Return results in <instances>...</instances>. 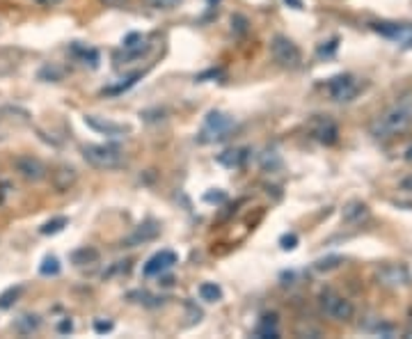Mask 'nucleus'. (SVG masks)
Wrapping results in <instances>:
<instances>
[{
    "label": "nucleus",
    "mask_w": 412,
    "mask_h": 339,
    "mask_svg": "<svg viewBox=\"0 0 412 339\" xmlns=\"http://www.w3.org/2000/svg\"><path fill=\"white\" fill-rule=\"evenodd\" d=\"M410 126H412V94H405V97L398 99L396 104H391L371 124V133H374V138L387 140L394 138V135L405 133Z\"/></svg>",
    "instance_id": "nucleus-1"
},
{
    "label": "nucleus",
    "mask_w": 412,
    "mask_h": 339,
    "mask_svg": "<svg viewBox=\"0 0 412 339\" xmlns=\"http://www.w3.org/2000/svg\"><path fill=\"white\" fill-rule=\"evenodd\" d=\"M82 156L96 170H117L126 161L122 149H117L113 145H85L82 147Z\"/></svg>",
    "instance_id": "nucleus-2"
},
{
    "label": "nucleus",
    "mask_w": 412,
    "mask_h": 339,
    "mask_svg": "<svg viewBox=\"0 0 412 339\" xmlns=\"http://www.w3.org/2000/svg\"><path fill=\"white\" fill-rule=\"evenodd\" d=\"M319 305H321L323 314L330 316L332 321L346 323V321H350V318L355 316V305L350 303L348 298H343L341 294H336V291H332V289L321 291Z\"/></svg>",
    "instance_id": "nucleus-3"
},
{
    "label": "nucleus",
    "mask_w": 412,
    "mask_h": 339,
    "mask_svg": "<svg viewBox=\"0 0 412 339\" xmlns=\"http://www.w3.org/2000/svg\"><path fill=\"white\" fill-rule=\"evenodd\" d=\"M271 56L275 62L279 67H284V69H295V67H300V62H302L300 49L284 35H275L271 39Z\"/></svg>",
    "instance_id": "nucleus-4"
},
{
    "label": "nucleus",
    "mask_w": 412,
    "mask_h": 339,
    "mask_svg": "<svg viewBox=\"0 0 412 339\" xmlns=\"http://www.w3.org/2000/svg\"><path fill=\"white\" fill-rule=\"evenodd\" d=\"M231 128H233V119L229 117V115L213 110V113L206 115L199 138H202L204 142H218V140H225Z\"/></svg>",
    "instance_id": "nucleus-5"
},
{
    "label": "nucleus",
    "mask_w": 412,
    "mask_h": 339,
    "mask_svg": "<svg viewBox=\"0 0 412 339\" xmlns=\"http://www.w3.org/2000/svg\"><path fill=\"white\" fill-rule=\"evenodd\" d=\"M328 92L334 101H353L360 94V83L350 73H341L328 83Z\"/></svg>",
    "instance_id": "nucleus-6"
},
{
    "label": "nucleus",
    "mask_w": 412,
    "mask_h": 339,
    "mask_svg": "<svg viewBox=\"0 0 412 339\" xmlns=\"http://www.w3.org/2000/svg\"><path fill=\"white\" fill-rule=\"evenodd\" d=\"M14 170H16L21 179L30 181V184H37V181L48 177L46 165L39 159H34V156H19V159L14 161Z\"/></svg>",
    "instance_id": "nucleus-7"
},
{
    "label": "nucleus",
    "mask_w": 412,
    "mask_h": 339,
    "mask_svg": "<svg viewBox=\"0 0 412 339\" xmlns=\"http://www.w3.org/2000/svg\"><path fill=\"white\" fill-rule=\"evenodd\" d=\"M158 234H161V225H158L156 220H147V222H142V225H137L133 232L122 241V246H126V248L144 246V243L154 241Z\"/></svg>",
    "instance_id": "nucleus-8"
},
{
    "label": "nucleus",
    "mask_w": 412,
    "mask_h": 339,
    "mask_svg": "<svg viewBox=\"0 0 412 339\" xmlns=\"http://www.w3.org/2000/svg\"><path fill=\"white\" fill-rule=\"evenodd\" d=\"M85 124L92 128V131L101 133V135H110V138H119V135L128 133V126L103 119V117H96V115H85Z\"/></svg>",
    "instance_id": "nucleus-9"
},
{
    "label": "nucleus",
    "mask_w": 412,
    "mask_h": 339,
    "mask_svg": "<svg viewBox=\"0 0 412 339\" xmlns=\"http://www.w3.org/2000/svg\"><path fill=\"white\" fill-rule=\"evenodd\" d=\"M176 259H179V257H176L174 253H172V250H161V253H156L147 264H144L142 273L147 275V277H151V275H161V273H165L168 268L174 266Z\"/></svg>",
    "instance_id": "nucleus-10"
},
{
    "label": "nucleus",
    "mask_w": 412,
    "mask_h": 339,
    "mask_svg": "<svg viewBox=\"0 0 412 339\" xmlns=\"http://www.w3.org/2000/svg\"><path fill=\"white\" fill-rule=\"evenodd\" d=\"M378 280H380L385 287H403V284L410 282V270L405 268L403 264H389V266L380 268Z\"/></svg>",
    "instance_id": "nucleus-11"
},
{
    "label": "nucleus",
    "mask_w": 412,
    "mask_h": 339,
    "mask_svg": "<svg viewBox=\"0 0 412 339\" xmlns=\"http://www.w3.org/2000/svg\"><path fill=\"white\" fill-rule=\"evenodd\" d=\"M312 135L319 142H323V145H334L336 140H339V128H336V124L332 119H319L314 121L312 126Z\"/></svg>",
    "instance_id": "nucleus-12"
},
{
    "label": "nucleus",
    "mask_w": 412,
    "mask_h": 339,
    "mask_svg": "<svg viewBox=\"0 0 412 339\" xmlns=\"http://www.w3.org/2000/svg\"><path fill=\"white\" fill-rule=\"evenodd\" d=\"M51 179H53V186L58 188V193H67L69 188H71L76 181H78V174H76V170L73 167H67V165H62V167H58L55 172L51 174Z\"/></svg>",
    "instance_id": "nucleus-13"
},
{
    "label": "nucleus",
    "mask_w": 412,
    "mask_h": 339,
    "mask_svg": "<svg viewBox=\"0 0 412 339\" xmlns=\"http://www.w3.org/2000/svg\"><path fill=\"white\" fill-rule=\"evenodd\" d=\"M367 215H369V207L364 204V202H348L341 211V220L346 222V225H357V222H362Z\"/></svg>",
    "instance_id": "nucleus-14"
},
{
    "label": "nucleus",
    "mask_w": 412,
    "mask_h": 339,
    "mask_svg": "<svg viewBox=\"0 0 412 339\" xmlns=\"http://www.w3.org/2000/svg\"><path fill=\"white\" fill-rule=\"evenodd\" d=\"M245 161H247V149H229V152L218 156V163H222L227 167H240Z\"/></svg>",
    "instance_id": "nucleus-15"
},
{
    "label": "nucleus",
    "mask_w": 412,
    "mask_h": 339,
    "mask_svg": "<svg viewBox=\"0 0 412 339\" xmlns=\"http://www.w3.org/2000/svg\"><path fill=\"white\" fill-rule=\"evenodd\" d=\"M39 325H41V321L37 314H25L14 323V330L21 332V335H32V332L39 330Z\"/></svg>",
    "instance_id": "nucleus-16"
},
{
    "label": "nucleus",
    "mask_w": 412,
    "mask_h": 339,
    "mask_svg": "<svg viewBox=\"0 0 412 339\" xmlns=\"http://www.w3.org/2000/svg\"><path fill=\"white\" fill-rule=\"evenodd\" d=\"M197 291H199V298H202L204 303H218V301H222V289H220L216 282H202Z\"/></svg>",
    "instance_id": "nucleus-17"
},
{
    "label": "nucleus",
    "mask_w": 412,
    "mask_h": 339,
    "mask_svg": "<svg viewBox=\"0 0 412 339\" xmlns=\"http://www.w3.org/2000/svg\"><path fill=\"white\" fill-rule=\"evenodd\" d=\"M99 261V250L96 248H80L71 253V264L76 266H85V264H96Z\"/></svg>",
    "instance_id": "nucleus-18"
},
{
    "label": "nucleus",
    "mask_w": 412,
    "mask_h": 339,
    "mask_svg": "<svg viewBox=\"0 0 412 339\" xmlns=\"http://www.w3.org/2000/svg\"><path fill=\"white\" fill-rule=\"evenodd\" d=\"M67 225H69V220L65 218V215H60V218L48 220L46 225L39 229V232L44 234V236H48V234H58V232H62V229H65Z\"/></svg>",
    "instance_id": "nucleus-19"
},
{
    "label": "nucleus",
    "mask_w": 412,
    "mask_h": 339,
    "mask_svg": "<svg viewBox=\"0 0 412 339\" xmlns=\"http://www.w3.org/2000/svg\"><path fill=\"white\" fill-rule=\"evenodd\" d=\"M183 0H147V5L156 12H172L181 5Z\"/></svg>",
    "instance_id": "nucleus-20"
},
{
    "label": "nucleus",
    "mask_w": 412,
    "mask_h": 339,
    "mask_svg": "<svg viewBox=\"0 0 412 339\" xmlns=\"http://www.w3.org/2000/svg\"><path fill=\"white\" fill-rule=\"evenodd\" d=\"M374 28L387 37H401L405 32V25H396V23H376Z\"/></svg>",
    "instance_id": "nucleus-21"
},
{
    "label": "nucleus",
    "mask_w": 412,
    "mask_h": 339,
    "mask_svg": "<svg viewBox=\"0 0 412 339\" xmlns=\"http://www.w3.org/2000/svg\"><path fill=\"white\" fill-rule=\"evenodd\" d=\"M39 270H41V275H58L60 273V261L55 259V257H46Z\"/></svg>",
    "instance_id": "nucleus-22"
},
{
    "label": "nucleus",
    "mask_w": 412,
    "mask_h": 339,
    "mask_svg": "<svg viewBox=\"0 0 412 339\" xmlns=\"http://www.w3.org/2000/svg\"><path fill=\"white\" fill-rule=\"evenodd\" d=\"M341 264V257H328V259H321V261H316V270H332V268H336Z\"/></svg>",
    "instance_id": "nucleus-23"
},
{
    "label": "nucleus",
    "mask_w": 412,
    "mask_h": 339,
    "mask_svg": "<svg viewBox=\"0 0 412 339\" xmlns=\"http://www.w3.org/2000/svg\"><path fill=\"white\" fill-rule=\"evenodd\" d=\"M16 296H19V289H10V291H5V294L0 296V307L7 309V307H10V305L14 303L12 298H16Z\"/></svg>",
    "instance_id": "nucleus-24"
},
{
    "label": "nucleus",
    "mask_w": 412,
    "mask_h": 339,
    "mask_svg": "<svg viewBox=\"0 0 412 339\" xmlns=\"http://www.w3.org/2000/svg\"><path fill=\"white\" fill-rule=\"evenodd\" d=\"M282 250H293L295 243H298V236L295 234H288V236H282Z\"/></svg>",
    "instance_id": "nucleus-25"
},
{
    "label": "nucleus",
    "mask_w": 412,
    "mask_h": 339,
    "mask_svg": "<svg viewBox=\"0 0 412 339\" xmlns=\"http://www.w3.org/2000/svg\"><path fill=\"white\" fill-rule=\"evenodd\" d=\"M398 188H401L403 193H412V174H408V177H403L398 181Z\"/></svg>",
    "instance_id": "nucleus-26"
},
{
    "label": "nucleus",
    "mask_w": 412,
    "mask_h": 339,
    "mask_svg": "<svg viewBox=\"0 0 412 339\" xmlns=\"http://www.w3.org/2000/svg\"><path fill=\"white\" fill-rule=\"evenodd\" d=\"M225 198H227V195L222 191H220V193H206L204 195L206 202H225Z\"/></svg>",
    "instance_id": "nucleus-27"
},
{
    "label": "nucleus",
    "mask_w": 412,
    "mask_h": 339,
    "mask_svg": "<svg viewBox=\"0 0 412 339\" xmlns=\"http://www.w3.org/2000/svg\"><path fill=\"white\" fill-rule=\"evenodd\" d=\"M106 8H124V5L128 3V0H101Z\"/></svg>",
    "instance_id": "nucleus-28"
},
{
    "label": "nucleus",
    "mask_w": 412,
    "mask_h": 339,
    "mask_svg": "<svg viewBox=\"0 0 412 339\" xmlns=\"http://www.w3.org/2000/svg\"><path fill=\"white\" fill-rule=\"evenodd\" d=\"M37 5H41V8H55V5L65 3V0H34Z\"/></svg>",
    "instance_id": "nucleus-29"
},
{
    "label": "nucleus",
    "mask_w": 412,
    "mask_h": 339,
    "mask_svg": "<svg viewBox=\"0 0 412 339\" xmlns=\"http://www.w3.org/2000/svg\"><path fill=\"white\" fill-rule=\"evenodd\" d=\"M94 330H96V332H108V330H113V323L96 321V323H94Z\"/></svg>",
    "instance_id": "nucleus-30"
},
{
    "label": "nucleus",
    "mask_w": 412,
    "mask_h": 339,
    "mask_svg": "<svg viewBox=\"0 0 412 339\" xmlns=\"http://www.w3.org/2000/svg\"><path fill=\"white\" fill-rule=\"evenodd\" d=\"M58 330H60V332H71V330H73V323L67 318V321H62V323L58 325Z\"/></svg>",
    "instance_id": "nucleus-31"
},
{
    "label": "nucleus",
    "mask_w": 412,
    "mask_h": 339,
    "mask_svg": "<svg viewBox=\"0 0 412 339\" xmlns=\"http://www.w3.org/2000/svg\"><path fill=\"white\" fill-rule=\"evenodd\" d=\"M231 21H233V23H238L236 28H238L240 32H245V19H243V16H233Z\"/></svg>",
    "instance_id": "nucleus-32"
},
{
    "label": "nucleus",
    "mask_w": 412,
    "mask_h": 339,
    "mask_svg": "<svg viewBox=\"0 0 412 339\" xmlns=\"http://www.w3.org/2000/svg\"><path fill=\"white\" fill-rule=\"evenodd\" d=\"M286 3H291L295 10H300V8H302V3H300V0H286Z\"/></svg>",
    "instance_id": "nucleus-33"
},
{
    "label": "nucleus",
    "mask_w": 412,
    "mask_h": 339,
    "mask_svg": "<svg viewBox=\"0 0 412 339\" xmlns=\"http://www.w3.org/2000/svg\"><path fill=\"white\" fill-rule=\"evenodd\" d=\"M405 161H412V147L408 149V152H405Z\"/></svg>",
    "instance_id": "nucleus-34"
}]
</instances>
